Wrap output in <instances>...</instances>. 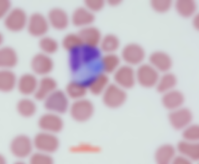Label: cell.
<instances>
[{
  "label": "cell",
  "mask_w": 199,
  "mask_h": 164,
  "mask_svg": "<svg viewBox=\"0 0 199 164\" xmlns=\"http://www.w3.org/2000/svg\"><path fill=\"white\" fill-rule=\"evenodd\" d=\"M124 64L132 66H138L144 62L146 56V51L140 44L128 43L121 48L119 55Z\"/></svg>",
  "instance_id": "1"
},
{
  "label": "cell",
  "mask_w": 199,
  "mask_h": 164,
  "mask_svg": "<svg viewBox=\"0 0 199 164\" xmlns=\"http://www.w3.org/2000/svg\"><path fill=\"white\" fill-rule=\"evenodd\" d=\"M101 96L104 104L112 109L121 107L127 98L126 90L113 82L110 83Z\"/></svg>",
  "instance_id": "2"
},
{
  "label": "cell",
  "mask_w": 199,
  "mask_h": 164,
  "mask_svg": "<svg viewBox=\"0 0 199 164\" xmlns=\"http://www.w3.org/2000/svg\"><path fill=\"white\" fill-rule=\"evenodd\" d=\"M68 111L74 121L83 122L92 116L95 112V106L93 102L86 97L73 101L70 103Z\"/></svg>",
  "instance_id": "3"
},
{
  "label": "cell",
  "mask_w": 199,
  "mask_h": 164,
  "mask_svg": "<svg viewBox=\"0 0 199 164\" xmlns=\"http://www.w3.org/2000/svg\"><path fill=\"white\" fill-rule=\"evenodd\" d=\"M70 99L64 91L57 89L44 101V106L48 112L59 115L68 111Z\"/></svg>",
  "instance_id": "4"
},
{
  "label": "cell",
  "mask_w": 199,
  "mask_h": 164,
  "mask_svg": "<svg viewBox=\"0 0 199 164\" xmlns=\"http://www.w3.org/2000/svg\"><path fill=\"white\" fill-rule=\"evenodd\" d=\"M136 70L137 84L145 89L155 87L160 73L149 62H143Z\"/></svg>",
  "instance_id": "5"
},
{
  "label": "cell",
  "mask_w": 199,
  "mask_h": 164,
  "mask_svg": "<svg viewBox=\"0 0 199 164\" xmlns=\"http://www.w3.org/2000/svg\"><path fill=\"white\" fill-rule=\"evenodd\" d=\"M112 75L113 83L126 90L137 84L135 69L130 65L121 64Z\"/></svg>",
  "instance_id": "6"
},
{
  "label": "cell",
  "mask_w": 199,
  "mask_h": 164,
  "mask_svg": "<svg viewBox=\"0 0 199 164\" xmlns=\"http://www.w3.org/2000/svg\"><path fill=\"white\" fill-rule=\"evenodd\" d=\"M33 146L38 151L51 154L59 148V140L55 134L43 131L36 134L33 141Z\"/></svg>",
  "instance_id": "7"
},
{
  "label": "cell",
  "mask_w": 199,
  "mask_h": 164,
  "mask_svg": "<svg viewBox=\"0 0 199 164\" xmlns=\"http://www.w3.org/2000/svg\"><path fill=\"white\" fill-rule=\"evenodd\" d=\"M28 17L22 9L15 7L11 9L4 16L3 24L8 30L13 32L21 31L26 27Z\"/></svg>",
  "instance_id": "8"
},
{
  "label": "cell",
  "mask_w": 199,
  "mask_h": 164,
  "mask_svg": "<svg viewBox=\"0 0 199 164\" xmlns=\"http://www.w3.org/2000/svg\"><path fill=\"white\" fill-rule=\"evenodd\" d=\"M50 27L47 18L39 12H34L28 17L26 27L29 34L40 38L45 35Z\"/></svg>",
  "instance_id": "9"
},
{
  "label": "cell",
  "mask_w": 199,
  "mask_h": 164,
  "mask_svg": "<svg viewBox=\"0 0 199 164\" xmlns=\"http://www.w3.org/2000/svg\"><path fill=\"white\" fill-rule=\"evenodd\" d=\"M30 65L33 73L41 77L49 75L54 66L50 56L42 52L37 53L33 57Z\"/></svg>",
  "instance_id": "10"
},
{
  "label": "cell",
  "mask_w": 199,
  "mask_h": 164,
  "mask_svg": "<svg viewBox=\"0 0 199 164\" xmlns=\"http://www.w3.org/2000/svg\"><path fill=\"white\" fill-rule=\"evenodd\" d=\"M109 75L100 71L89 77L85 80L88 92L95 96L101 95L110 83Z\"/></svg>",
  "instance_id": "11"
},
{
  "label": "cell",
  "mask_w": 199,
  "mask_h": 164,
  "mask_svg": "<svg viewBox=\"0 0 199 164\" xmlns=\"http://www.w3.org/2000/svg\"><path fill=\"white\" fill-rule=\"evenodd\" d=\"M33 146V142L27 136L21 134L14 138L10 146L12 153L15 157L24 158L31 154Z\"/></svg>",
  "instance_id": "12"
},
{
  "label": "cell",
  "mask_w": 199,
  "mask_h": 164,
  "mask_svg": "<svg viewBox=\"0 0 199 164\" xmlns=\"http://www.w3.org/2000/svg\"><path fill=\"white\" fill-rule=\"evenodd\" d=\"M38 125L43 131L56 134L62 130L64 122L60 115L47 112L39 117Z\"/></svg>",
  "instance_id": "13"
},
{
  "label": "cell",
  "mask_w": 199,
  "mask_h": 164,
  "mask_svg": "<svg viewBox=\"0 0 199 164\" xmlns=\"http://www.w3.org/2000/svg\"><path fill=\"white\" fill-rule=\"evenodd\" d=\"M193 116L189 109L182 107L170 111L168 118L172 127L176 130H183L191 124Z\"/></svg>",
  "instance_id": "14"
},
{
  "label": "cell",
  "mask_w": 199,
  "mask_h": 164,
  "mask_svg": "<svg viewBox=\"0 0 199 164\" xmlns=\"http://www.w3.org/2000/svg\"><path fill=\"white\" fill-rule=\"evenodd\" d=\"M148 62L160 73H162L170 71L173 64L171 56L161 50H156L151 53L148 57Z\"/></svg>",
  "instance_id": "15"
},
{
  "label": "cell",
  "mask_w": 199,
  "mask_h": 164,
  "mask_svg": "<svg viewBox=\"0 0 199 164\" xmlns=\"http://www.w3.org/2000/svg\"><path fill=\"white\" fill-rule=\"evenodd\" d=\"M50 26L58 30L66 29L70 22V17L63 9L59 7L51 9L46 17Z\"/></svg>",
  "instance_id": "16"
},
{
  "label": "cell",
  "mask_w": 199,
  "mask_h": 164,
  "mask_svg": "<svg viewBox=\"0 0 199 164\" xmlns=\"http://www.w3.org/2000/svg\"><path fill=\"white\" fill-rule=\"evenodd\" d=\"M70 22L80 29L92 25L95 20V14L84 6L76 8L70 17Z\"/></svg>",
  "instance_id": "17"
},
{
  "label": "cell",
  "mask_w": 199,
  "mask_h": 164,
  "mask_svg": "<svg viewBox=\"0 0 199 164\" xmlns=\"http://www.w3.org/2000/svg\"><path fill=\"white\" fill-rule=\"evenodd\" d=\"M57 86V82L53 77L49 75L42 77L34 94V98L38 101H44L58 89Z\"/></svg>",
  "instance_id": "18"
},
{
  "label": "cell",
  "mask_w": 199,
  "mask_h": 164,
  "mask_svg": "<svg viewBox=\"0 0 199 164\" xmlns=\"http://www.w3.org/2000/svg\"><path fill=\"white\" fill-rule=\"evenodd\" d=\"M39 80L34 73H25L18 78L16 87L19 93L25 96L34 94Z\"/></svg>",
  "instance_id": "19"
},
{
  "label": "cell",
  "mask_w": 199,
  "mask_h": 164,
  "mask_svg": "<svg viewBox=\"0 0 199 164\" xmlns=\"http://www.w3.org/2000/svg\"><path fill=\"white\" fill-rule=\"evenodd\" d=\"M84 45L99 47L103 35L97 27L91 25L80 29L78 32Z\"/></svg>",
  "instance_id": "20"
},
{
  "label": "cell",
  "mask_w": 199,
  "mask_h": 164,
  "mask_svg": "<svg viewBox=\"0 0 199 164\" xmlns=\"http://www.w3.org/2000/svg\"><path fill=\"white\" fill-rule=\"evenodd\" d=\"M185 100L183 93L175 88L163 94L161 101L164 107L171 111L183 107Z\"/></svg>",
  "instance_id": "21"
},
{
  "label": "cell",
  "mask_w": 199,
  "mask_h": 164,
  "mask_svg": "<svg viewBox=\"0 0 199 164\" xmlns=\"http://www.w3.org/2000/svg\"><path fill=\"white\" fill-rule=\"evenodd\" d=\"M64 92L70 99L73 101L86 97L88 93L85 80H74L66 85Z\"/></svg>",
  "instance_id": "22"
},
{
  "label": "cell",
  "mask_w": 199,
  "mask_h": 164,
  "mask_svg": "<svg viewBox=\"0 0 199 164\" xmlns=\"http://www.w3.org/2000/svg\"><path fill=\"white\" fill-rule=\"evenodd\" d=\"M122 62L119 55L116 53L102 54L99 62L100 71L109 75H112Z\"/></svg>",
  "instance_id": "23"
},
{
  "label": "cell",
  "mask_w": 199,
  "mask_h": 164,
  "mask_svg": "<svg viewBox=\"0 0 199 164\" xmlns=\"http://www.w3.org/2000/svg\"><path fill=\"white\" fill-rule=\"evenodd\" d=\"M80 58L83 69L87 66L99 62L102 53L99 47L84 45L79 49Z\"/></svg>",
  "instance_id": "24"
},
{
  "label": "cell",
  "mask_w": 199,
  "mask_h": 164,
  "mask_svg": "<svg viewBox=\"0 0 199 164\" xmlns=\"http://www.w3.org/2000/svg\"><path fill=\"white\" fill-rule=\"evenodd\" d=\"M177 150L179 154L185 157L191 162L199 160V144L198 142H190L185 140L179 142Z\"/></svg>",
  "instance_id": "25"
},
{
  "label": "cell",
  "mask_w": 199,
  "mask_h": 164,
  "mask_svg": "<svg viewBox=\"0 0 199 164\" xmlns=\"http://www.w3.org/2000/svg\"><path fill=\"white\" fill-rule=\"evenodd\" d=\"M177 83L175 75L169 71L160 75L155 88L158 93L163 94L175 89Z\"/></svg>",
  "instance_id": "26"
},
{
  "label": "cell",
  "mask_w": 199,
  "mask_h": 164,
  "mask_svg": "<svg viewBox=\"0 0 199 164\" xmlns=\"http://www.w3.org/2000/svg\"><path fill=\"white\" fill-rule=\"evenodd\" d=\"M121 45L119 39L114 34L109 33L103 35L99 48L103 54L115 53Z\"/></svg>",
  "instance_id": "27"
},
{
  "label": "cell",
  "mask_w": 199,
  "mask_h": 164,
  "mask_svg": "<svg viewBox=\"0 0 199 164\" xmlns=\"http://www.w3.org/2000/svg\"><path fill=\"white\" fill-rule=\"evenodd\" d=\"M18 78L11 69H2L0 71V91L3 93L12 91L16 87Z\"/></svg>",
  "instance_id": "28"
},
{
  "label": "cell",
  "mask_w": 199,
  "mask_h": 164,
  "mask_svg": "<svg viewBox=\"0 0 199 164\" xmlns=\"http://www.w3.org/2000/svg\"><path fill=\"white\" fill-rule=\"evenodd\" d=\"M18 57L12 48L4 46L0 49V67L2 69H10L15 67L18 62Z\"/></svg>",
  "instance_id": "29"
},
{
  "label": "cell",
  "mask_w": 199,
  "mask_h": 164,
  "mask_svg": "<svg viewBox=\"0 0 199 164\" xmlns=\"http://www.w3.org/2000/svg\"><path fill=\"white\" fill-rule=\"evenodd\" d=\"M176 150L172 145L166 144L159 147L155 154V158L158 164H168L172 163L176 155Z\"/></svg>",
  "instance_id": "30"
},
{
  "label": "cell",
  "mask_w": 199,
  "mask_h": 164,
  "mask_svg": "<svg viewBox=\"0 0 199 164\" xmlns=\"http://www.w3.org/2000/svg\"><path fill=\"white\" fill-rule=\"evenodd\" d=\"M174 7L180 15L187 18L192 16L196 13L197 5L194 0H176Z\"/></svg>",
  "instance_id": "31"
},
{
  "label": "cell",
  "mask_w": 199,
  "mask_h": 164,
  "mask_svg": "<svg viewBox=\"0 0 199 164\" xmlns=\"http://www.w3.org/2000/svg\"><path fill=\"white\" fill-rule=\"evenodd\" d=\"M63 48L69 52L78 49L84 45L78 33H70L63 38L61 42Z\"/></svg>",
  "instance_id": "32"
},
{
  "label": "cell",
  "mask_w": 199,
  "mask_h": 164,
  "mask_svg": "<svg viewBox=\"0 0 199 164\" xmlns=\"http://www.w3.org/2000/svg\"><path fill=\"white\" fill-rule=\"evenodd\" d=\"M16 108L18 113L25 117L33 116L37 110L36 105L35 102L26 98H22L18 101Z\"/></svg>",
  "instance_id": "33"
},
{
  "label": "cell",
  "mask_w": 199,
  "mask_h": 164,
  "mask_svg": "<svg viewBox=\"0 0 199 164\" xmlns=\"http://www.w3.org/2000/svg\"><path fill=\"white\" fill-rule=\"evenodd\" d=\"M38 45L41 52L50 56L56 53L59 48L58 43L55 39L46 35L40 38Z\"/></svg>",
  "instance_id": "34"
},
{
  "label": "cell",
  "mask_w": 199,
  "mask_h": 164,
  "mask_svg": "<svg viewBox=\"0 0 199 164\" xmlns=\"http://www.w3.org/2000/svg\"><path fill=\"white\" fill-rule=\"evenodd\" d=\"M182 135L184 140L198 142L199 140V126L197 124H190L183 130Z\"/></svg>",
  "instance_id": "35"
},
{
  "label": "cell",
  "mask_w": 199,
  "mask_h": 164,
  "mask_svg": "<svg viewBox=\"0 0 199 164\" xmlns=\"http://www.w3.org/2000/svg\"><path fill=\"white\" fill-rule=\"evenodd\" d=\"M53 162L50 154L39 151L31 154L30 158L31 164H52Z\"/></svg>",
  "instance_id": "36"
},
{
  "label": "cell",
  "mask_w": 199,
  "mask_h": 164,
  "mask_svg": "<svg viewBox=\"0 0 199 164\" xmlns=\"http://www.w3.org/2000/svg\"><path fill=\"white\" fill-rule=\"evenodd\" d=\"M71 151L75 153H95L100 151V148L96 146L88 143H82L72 147Z\"/></svg>",
  "instance_id": "37"
},
{
  "label": "cell",
  "mask_w": 199,
  "mask_h": 164,
  "mask_svg": "<svg viewBox=\"0 0 199 164\" xmlns=\"http://www.w3.org/2000/svg\"><path fill=\"white\" fill-rule=\"evenodd\" d=\"M150 5L155 11L164 13L169 11L173 4L172 0H151Z\"/></svg>",
  "instance_id": "38"
},
{
  "label": "cell",
  "mask_w": 199,
  "mask_h": 164,
  "mask_svg": "<svg viewBox=\"0 0 199 164\" xmlns=\"http://www.w3.org/2000/svg\"><path fill=\"white\" fill-rule=\"evenodd\" d=\"M105 3L103 0H86L84 1V6L95 14L102 10Z\"/></svg>",
  "instance_id": "39"
},
{
  "label": "cell",
  "mask_w": 199,
  "mask_h": 164,
  "mask_svg": "<svg viewBox=\"0 0 199 164\" xmlns=\"http://www.w3.org/2000/svg\"><path fill=\"white\" fill-rule=\"evenodd\" d=\"M11 3L8 0H0V18L4 16L11 10Z\"/></svg>",
  "instance_id": "40"
},
{
  "label": "cell",
  "mask_w": 199,
  "mask_h": 164,
  "mask_svg": "<svg viewBox=\"0 0 199 164\" xmlns=\"http://www.w3.org/2000/svg\"><path fill=\"white\" fill-rule=\"evenodd\" d=\"M191 161L184 156L179 154L175 155L174 157L172 163L174 164H190Z\"/></svg>",
  "instance_id": "41"
},
{
  "label": "cell",
  "mask_w": 199,
  "mask_h": 164,
  "mask_svg": "<svg viewBox=\"0 0 199 164\" xmlns=\"http://www.w3.org/2000/svg\"><path fill=\"white\" fill-rule=\"evenodd\" d=\"M192 24L196 30L199 29V15L198 13H196L193 16Z\"/></svg>",
  "instance_id": "42"
},
{
  "label": "cell",
  "mask_w": 199,
  "mask_h": 164,
  "mask_svg": "<svg viewBox=\"0 0 199 164\" xmlns=\"http://www.w3.org/2000/svg\"><path fill=\"white\" fill-rule=\"evenodd\" d=\"M121 2L119 0H109L108 1L107 3L110 6H116L119 5Z\"/></svg>",
  "instance_id": "43"
}]
</instances>
